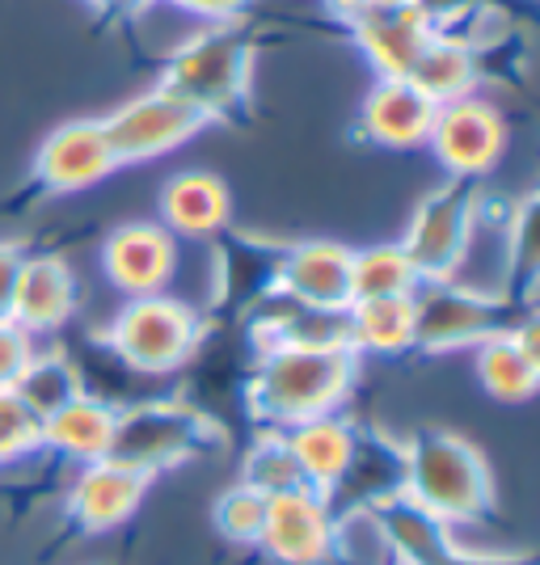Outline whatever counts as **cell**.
Here are the masks:
<instances>
[{
    "mask_svg": "<svg viewBox=\"0 0 540 565\" xmlns=\"http://www.w3.org/2000/svg\"><path fill=\"white\" fill-rule=\"evenodd\" d=\"M115 401L97 397V393H81L68 405H60L55 414L43 418V435H39V451H47L55 460H64L72 469L94 465L110 456V439H115Z\"/></svg>",
    "mask_w": 540,
    "mask_h": 565,
    "instance_id": "ffe728a7",
    "label": "cell"
},
{
    "mask_svg": "<svg viewBox=\"0 0 540 565\" xmlns=\"http://www.w3.org/2000/svg\"><path fill=\"white\" fill-rule=\"evenodd\" d=\"M81 308L76 270L60 254H25L9 300V321L25 330L34 342L60 333Z\"/></svg>",
    "mask_w": 540,
    "mask_h": 565,
    "instance_id": "5bb4252c",
    "label": "cell"
},
{
    "mask_svg": "<svg viewBox=\"0 0 540 565\" xmlns=\"http://www.w3.org/2000/svg\"><path fill=\"white\" fill-rule=\"evenodd\" d=\"M39 435H43V423L13 393H0V469H13L30 456H43Z\"/></svg>",
    "mask_w": 540,
    "mask_h": 565,
    "instance_id": "4dcf8cb0",
    "label": "cell"
},
{
    "mask_svg": "<svg viewBox=\"0 0 540 565\" xmlns=\"http://www.w3.org/2000/svg\"><path fill=\"white\" fill-rule=\"evenodd\" d=\"M236 481L266 498H279L287 490H300L305 486L300 465H296V456L287 448L283 430H262L258 439L241 451V477Z\"/></svg>",
    "mask_w": 540,
    "mask_h": 565,
    "instance_id": "f1b7e54d",
    "label": "cell"
},
{
    "mask_svg": "<svg viewBox=\"0 0 540 565\" xmlns=\"http://www.w3.org/2000/svg\"><path fill=\"white\" fill-rule=\"evenodd\" d=\"M254 347L279 351V347H347V308H308L287 300L283 291L266 287L254 305ZM351 351V347H347Z\"/></svg>",
    "mask_w": 540,
    "mask_h": 565,
    "instance_id": "7402d4cb",
    "label": "cell"
},
{
    "mask_svg": "<svg viewBox=\"0 0 540 565\" xmlns=\"http://www.w3.org/2000/svg\"><path fill=\"white\" fill-rule=\"evenodd\" d=\"M435 110L440 106L414 81H405V76H377V85L363 94V106H359V136L372 148L414 152V148H426Z\"/></svg>",
    "mask_w": 540,
    "mask_h": 565,
    "instance_id": "e0dca14e",
    "label": "cell"
},
{
    "mask_svg": "<svg viewBox=\"0 0 540 565\" xmlns=\"http://www.w3.org/2000/svg\"><path fill=\"white\" fill-rule=\"evenodd\" d=\"M215 439L220 430L199 405L178 397H144L115 409L110 460L152 481L161 472L199 460L203 451H212Z\"/></svg>",
    "mask_w": 540,
    "mask_h": 565,
    "instance_id": "5b68a950",
    "label": "cell"
},
{
    "mask_svg": "<svg viewBox=\"0 0 540 565\" xmlns=\"http://www.w3.org/2000/svg\"><path fill=\"white\" fill-rule=\"evenodd\" d=\"M419 275L398 241H380L351 249V300H389V296H414Z\"/></svg>",
    "mask_w": 540,
    "mask_h": 565,
    "instance_id": "83f0119b",
    "label": "cell"
},
{
    "mask_svg": "<svg viewBox=\"0 0 540 565\" xmlns=\"http://www.w3.org/2000/svg\"><path fill=\"white\" fill-rule=\"evenodd\" d=\"M338 511L329 494L300 486L266 502L258 553L275 565H342L338 562Z\"/></svg>",
    "mask_w": 540,
    "mask_h": 565,
    "instance_id": "30bf717a",
    "label": "cell"
},
{
    "mask_svg": "<svg viewBox=\"0 0 540 565\" xmlns=\"http://www.w3.org/2000/svg\"><path fill=\"white\" fill-rule=\"evenodd\" d=\"M182 241L161 220H127L102 241V275L123 300L161 296L178 279Z\"/></svg>",
    "mask_w": 540,
    "mask_h": 565,
    "instance_id": "8fae6325",
    "label": "cell"
},
{
    "mask_svg": "<svg viewBox=\"0 0 540 565\" xmlns=\"http://www.w3.org/2000/svg\"><path fill=\"white\" fill-rule=\"evenodd\" d=\"M363 515L377 532L384 565H440L447 557V548L456 544V532L444 519H435L405 494L384 498Z\"/></svg>",
    "mask_w": 540,
    "mask_h": 565,
    "instance_id": "d6986e66",
    "label": "cell"
},
{
    "mask_svg": "<svg viewBox=\"0 0 540 565\" xmlns=\"http://www.w3.org/2000/svg\"><path fill=\"white\" fill-rule=\"evenodd\" d=\"M440 25V9L431 0H377L351 22V34L377 76H410Z\"/></svg>",
    "mask_w": 540,
    "mask_h": 565,
    "instance_id": "7c38bea8",
    "label": "cell"
},
{
    "mask_svg": "<svg viewBox=\"0 0 540 565\" xmlns=\"http://www.w3.org/2000/svg\"><path fill=\"white\" fill-rule=\"evenodd\" d=\"M414 351L452 354L473 351L507 326V308L494 291L460 279H426L414 287Z\"/></svg>",
    "mask_w": 540,
    "mask_h": 565,
    "instance_id": "52a82bcc",
    "label": "cell"
},
{
    "mask_svg": "<svg viewBox=\"0 0 540 565\" xmlns=\"http://www.w3.org/2000/svg\"><path fill=\"white\" fill-rule=\"evenodd\" d=\"M359 435H363V426H354L342 414H321V418H308V423L283 430L305 486L321 490V494H333V486L347 477L354 451H359Z\"/></svg>",
    "mask_w": 540,
    "mask_h": 565,
    "instance_id": "603a6c76",
    "label": "cell"
},
{
    "mask_svg": "<svg viewBox=\"0 0 540 565\" xmlns=\"http://www.w3.org/2000/svg\"><path fill=\"white\" fill-rule=\"evenodd\" d=\"M477 207L481 199L473 182H444L419 199V207L410 212V224H405V236L398 241L419 279L426 282L460 275L473 228H477Z\"/></svg>",
    "mask_w": 540,
    "mask_h": 565,
    "instance_id": "8992f818",
    "label": "cell"
},
{
    "mask_svg": "<svg viewBox=\"0 0 540 565\" xmlns=\"http://www.w3.org/2000/svg\"><path fill=\"white\" fill-rule=\"evenodd\" d=\"M102 127L115 143L118 166H148V161H161L169 152L187 148L194 136H203L208 118L178 94H169L165 85H152L144 94L118 102L115 110H106Z\"/></svg>",
    "mask_w": 540,
    "mask_h": 565,
    "instance_id": "ba28073f",
    "label": "cell"
},
{
    "mask_svg": "<svg viewBox=\"0 0 540 565\" xmlns=\"http://www.w3.org/2000/svg\"><path fill=\"white\" fill-rule=\"evenodd\" d=\"M22 258L25 249L18 241H0V317H9V300H13V282H18Z\"/></svg>",
    "mask_w": 540,
    "mask_h": 565,
    "instance_id": "e575fe53",
    "label": "cell"
},
{
    "mask_svg": "<svg viewBox=\"0 0 540 565\" xmlns=\"http://www.w3.org/2000/svg\"><path fill=\"white\" fill-rule=\"evenodd\" d=\"M118 152L102 118H68L34 152V182L47 194H85L118 173Z\"/></svg>",
    "mask_w": 540,
    "mask_h": 565,
    "instance_id": "4fadbf2b",
    "label": "cell"
},
{
    "mask_svg": "<svg viewBox=\"0 0 540 565\" xmlns=\"http://www.w3.org/2000/svg\"><path fill=\"white\" fill-rule=\"evenodd\" d=\"M401 494L460 532L494 511V477L486 456L465 435L423 426L401 439Z\"/></svg>",
    "mask_w": 540,
    "mask_h": 565,
    "instance_id": "7a4b0ae2",
    "label": "cell"
},
{
    "mask_svg": "<svg viewBox=\"0 0 540 565\" xmlns=\"http://www.w3.org/2000/svg\"><path fill=\"white\" fill-rule=\"evenodd\" d=\"M507 140H511V127H507L502 106L490 102L486 94H469L435 110L426 148L444 166L452 182H473L477 186V178L494 173V166L502 161Z\"/></svg>",
    "mask_w": 540,
    "mask_h": 565,
    "instance_id": "9c48e42d",
    "label": "cell"
},
{
    "mask_svg": "<svg viewBox=\"0 0 540 565\" xmlns=\"http://www.w3.org/2000/svg\"><path fill=\"white\" fill-rule=\"evenodd\" d=\"M157 85L190 102L208 122L233 118L250 102L254 47L241 34V25H194L165 51Z\"/></svg>",
    "mask_w": 540,
    "mask_h": 565,
    "instance_id": "3957f363",
    "label": "cell"
},
{
    "mask_svg": "<svg viewBox=\"0 0 540 565\" xmlns=\"http://www.w3.org/2000/svg\"><path fill=\"white\" fill-rule=\"evenodd\" d=\"M347 347L354 359H401L414 351V300H351L347 305Z\"/></svg>",
    "mask_w": 540,
    "mask_h": 565,
    "instance_id": "484cf974",
    "label": "cell"
},
{
    "mask_svg": "<svg viewBox=\"0 0 540 565\" xmlns=\"http://www.w3.org/2000/svg\"><path fill=\"white\" fill-rule=\"evenodd\" d=\"M473 376L481 393L502 405L532 401L540 388V347L537 321H507L498 333L473 347Z\"/></svg>",
    "mask_w": 540,
    "mask_h": 565,
    "instance_id": "ac0fdd59",
    "label": "cell"
},
{
    "mask_svg": "<svg viewBox=\"0 0 540 565\" xmlns=\"http://www.w3.org/2000/svg\"><path fill=\"white\" fill-rule=\"evenodd\" d=\"M157 4L187 18L190 25H241L254 0H157Z\"/></svg>",
    "mask_w": 540,
    "mask_h": 565,
    "instance_id": "1f68e13d",
    "label": "cell"
},
{
    "mask_svg": "<svg viewBox=\"0 0 540 565\" xmlns=\"http://www.w3.org/2000/svg\"><path fill=\"white\" fill-rule=\"evenodd\" d=\"M203 333V312L182 296L161 291L123 300L102 330V347L136 376H173L199 354Z\"/></svg>",
    "mask_w": 540,
    "mask_h": 565,
    "instance_id": "277c9868",
    "label": "cell"
},
{
    "mask_svg": "<svg viewBox=\"0 0 540 565\" xmlns=\"http://www.w3.org/2000/svg\"><path fill=\"white\" fill-rule=\"evenodd\" d=\"M34 351H39V342L25 330H18L9 317H0V393H13V384L25 372Z\"/></svg>",
    "mask_w": 540,
    "mask_h": 565,
    "instance_id": "d6a6232c",
    "label": "cell"
},
{
    "mask_svg": "<svg viewBox=\"0 0 540 565\" xmlns=\"http://www.w3.org/2000/svg\"><path fill=\"white\" fill-rule=\"evenodd\" d=\"M405 81H414L435 106H447V102L481 94V55L456 30L440 25V34L423 47Z\"/></svg>",
    "mask_w": 540,
    "mask_h": 565,
    "instance_id": "d4e9b609",
    "label": "cell"
},
{
    "mask_svg": "<svg viewBox=\"0 0 540 565\" xmlns=\"http://www.w3.org/2000/svg\"><path fill=\"white\" fill-rule=\"evenodd\" d=\"M393 494H401V444L377 430H363L351 469L333 486L329 502L338 515H354V511H372Z\"/></svg>",
    "mask_w": 540,
    "mask_h": 565,
    "instance_id": "cb8c5ba5",
    "label": "cell"
},
{
    "mask_svg": "<svg viewBox=\"0 0 540 565\" xmlns=\"http://www.w3.org/2000/svg\"><path fill=\"white\" fill-rule=\"evenodd\" d=\"M440 565H537L528 553H507V548H469V544H452Z\"/></svg>",
    "mask_w": 540,
    "mask_h": 565,
    "instance_id": "836d02e7",
    "label": "cell"
},
{
    "mask_svg": "<svg viewBox=\"0 0 540 565\" xmlns=\"http://www.w3.org/2000/svg\"><path fill=\"white\" fill-rule=\"evenodd\" d=\"M157 212L178 241H212L233 220V194L224 186V178H215L208 169H187L161 186Z\"/></svg>",
    "mask_w": 540,
    "mask_h": 565,
    "instance_id": "44dd1931",
    "label": "cell"
},
{
    "mask_svg": "<svg viewBox=\"0 0 540 565\" xmlns=\"http://www.w3.org/2000/svg\"><path fill=\"white\" fill-rule=\"evenodd\" d=\"M81 393H85V376H81L76 359L64 347H39L30 354L18 384H13V397L22 401L39 423L47 414H55L60 405H68L72 397H81Z\"/></svg>",
    "mask_w": 540,
    "mask_h": 565,
    "instance_id": "4316f807",
    "label": "cell"
},
{
    "mask_svg": "<svg viewBox=\"0 0 540 565\" xmlns=\"http://www.w3.org/2000/svg\"><path fill=\"white\" fill-rule=\"evenodd\" d=\"M148 477H140L136 469L118 465V460H94V465H81L68 481V519L72 527L89 532V536H106L123 527L127 519L140 511L144 494H148Z\"/></svg>",
    "mask_w": 540,
    "mask_h": 565,
    "instance_id": "2e32d148",
    "label": "cell"
},
{
    "mask_svg": "<svg viewBox=\"0 0 540 565\" xmlns=\"http://www.w3.org/2000/svg\"><path fill=\"white\" fill-rule=\"evenodd\" d=\"M363 359L347 347H279L262 351L250 372V414L262 430H287L321 414H342Z\"/></svg>",
    "mask_w": 540,
    "mask_h": 565,
    "instance_id": "6da1fadb",
    "label": "cell"
},
{
    "mask_svg": "<svg viewBox=\"0 0 540 565\" xmlns=\"http://www.w3.org/2000/svg\"><path fill=\"white\" fill-rule=\"evenodd\" d=\"M266 502L271 498L250 490V486H229L224 494L215 498L212 507V523L215 532L224 536L229 544H241V548H258L262 527H266Z\"/></svg>",
    "mask_w": 540,
    "mask_h": 565,
    "instance_id": "f546056e",
    "label": "cell"
},
{
    "mask_svg": "<svg viewBox=\"0 0 540 565\" xmlns=\"http://www.w3.org/2000/svg\"><path fill=\"white\" fill-rule=\"evenodd\" d=\"M377 0H321V9H326L329 18H338V22H347L351 25L359 13H368Z\"/></svg>",
    "mask_w": 540,
    "mask_h": 565,
    "instance_id": "d590c367",
    "label": "cell"
},
{
    "mask_svg": "<svg viewBox=\"0 0 540 565\" xmlns=\"http://www.w3.org/2000/svg\"><path fill=\"white\" fill-rule=\"evenodd\" d=\"M85 4H94L97 13H127V18H136L152 0H85Z\"/></svg>",
    "mask_w": 540,
    "mask_h": 565,
    "instance_id": "8d00e7d4",
    "label": "cell"
},
{
    "mask_svg": "<svg viewBox=\"0 0 540 565\" xmlns=\"http://www.w3.org/2000/svg\"><path fill=\"white\" fill-rule=\"evenodd\" d=\"M271 287L308 308L351 305V245L342 241H296L275 258Z\"/></svg>",
    "mask_w": 540,
    "mask_h": 565,
    "instance_id": "9a60e30c",
    "label": "cell"
}]
</instances>
